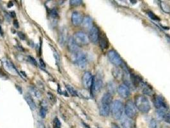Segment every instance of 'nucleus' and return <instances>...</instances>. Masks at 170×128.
<instances>
[{
    "label": "nucleus",
    "mask_w": 170,
    "mask_h": 128,
    "mask_svg": "<svg viewBox=\"0 0 170 128\" xmlns=\"http://www.w3.org/2000/svg\"><path fill=\"white\" fill-rule=\"evenodd\" d=\"M112 96L110 92H106L101 99L100 106V114L103 117H107L111 112Z\"/></svg>",
    "instance_id": "obj_1"
},
{
    "label": "nucleus",
    "mask_w": 170,
    "mask_h": 128,
    "mask_svg": "<svg viewBox=\"0 0 170 128\" xmlns=\"http://www.w3.org/2000/svg\"><path fill=\"white\" fill-rule=\"evenodd\" d=\"M135 105L140 112L147 113L150 110V104L148 99L145 96L138 95L135 97Z\"/></svg>",
    "instance_id": "obj_2"
},
{
    "label": "nucleus",
    "mask_w": 170,
    "mask_h": 128,
    "mask_svg": "<svg viewBox=\"0 0 170 128\" xmlns=\"http://www.w3.org/2000/svg\"><path fill=\"white\" fill-rule=\"evenodd\" d=\"M111 112L113 118L117 120L120 119L124 112L123 103L120 100H115L111 104Z\"/></svg>",
    "instance_id": "obj_3"
},
{
    "label": "nucleus",
    "mask_w": 170,
    "mask_h": 128,
    "mask_svg": "<svg viewBox=\"0 0 170 128\" xmlns=\"http://www.w3.org/2000/svg\"><path fill=\"white\" fill-rule=\"evenodd\" d=\"M73 39L79 47L88 45L90 42L88 36L83 31H78L74 33Z\"/></svg>",
    "instance_id": "obj_4"
},
{
    "label": "nucleus",
    "mask_w": 170,
    "mask_h": 128,
    "mask_svg": "<svg viewBox=\"0 0 170 128\" xmlns=\"http://www.w3.org/2000/svg\"><path fill=\"white\" fill-rule=\"evenodd\" d=\"M124 111L126 116L130 119H134L138 115V109L132 101H128L125 104Z\"/></svg>",
    "instance_id": "obj_5"
},
{
    "label": "nucleus",
    "mask_w": 170,
    "mask_h": 128,
    "mask_svg": "<svg viewBox=\"0 0 170 128\" xmlns=\"http://www.w3.org/2000/svg\"><path fill=\"white\" fill-rule=\"evenodd\" d=\"M107 57L109 62L117 67L122 66L123 64V61L119 55V54L113 49L109 51L107 53Z\"/></svg>",
    "instance_id": "obj_6"
},
{
    "label": "nucleus",
    "mask_w": 170,
    "mask_h": 128,
    "mask_svg": "<svg viewBox=\"0 0 170 128\" xmlns=\"http://www.w3.org/2000/svg\"><path fill=\"white\" fill-rule=\"evenodd\" d=\"M74 55V62L79 68L84 69L87 65V57L85 53L79 51Z\"/></svg>",
    "instance_id": "obj_7"
},
{
    "label": "nucleus",
    "mask_w": 170,
    "mask_h": 128,
    "mask_svg": "<svg viewBox=\"0 0 170 128\" xmlns=\"http://www.w3.org/2000/svg\"><path fill=\"white\" fill-rule=\"evenodd\" d=\"M2 64H3V66L5 70L7 71L10 74L14 75V76L20 75L17 69L15 68V67L14 65V64L8 59L3 58L2 60Z\"/></svg>",
    "instance_id": "obj_8"
},
{
    "label": "nucleus",
    "mask_w": 170,
    "mask_h": 128,
    "mask_svg": "<svg viewBox=\"0 0 170 128\" xmlns=\"http://www.w3.org/2000/svg\"><path fill=\"white\" fill-rule=\"evenodd\" d=\"M153 103H154V106L157 108V110H168V106L166 103L165 99H164V98L161 95L156 96L154 97Z\"/></svg>",
    "instance_id": "obj_9"
},
{
    "label": "nucleus",
    "mask_w": 170,
    "mask_h": 128,
    "mask_svg": "<svg viewBox=\"0 0 170 128\" xmlns=\"http://www.w3.org/2000/svg\"><path fill=\"white\" fill-rule=\"evenodd\" d=\"M93 80H94V76H92L91 72L88 71L85 72L83 76V78H82L83 87L86 89H90Z\"/></svg>",
    "instance_id": "obj_10"
},
{
    "label": "nucleus",
    "mask_w": 170,
    "mask_h": 128,
    "mask_svg": "<svg viewBox=\"0 0 170 128\" xmlns=\"http://www.w3.org/2000/svg\"><path fill=\"white\" fill-rule=\"evenodd\" d=\"M102 87V80L98 77H94V80H93L92 85L90 88L91 95L94 96L96 92H99Z\"/></svg>",
    "instance_id": "obj_11"
},
{
    "label": "nucleus",
    "mask_w": 170,
    "mask_h": 128,
    "mask_svg": "<svg viewBox=\"0 0 170 128\" xmlns=\"http://www.w3.org/2000/svg\"><path fill=\"white\" fill-rule=\"evenodd\" d=\"M99 35H100L99 31H98V29L95 26H93L89 30L88 38L90 41H91L92 43L95 44L98 41Z\"/></svg>",
    "instance_id": "obj_12"
},
{
    "label": "nucleus",
    "mask_w": 170,
    "mask_h": 128,
    "mask_svg": "<svg viewBox=\"0 0 170 128\" xmlns=\"http://www.w3.org/2000/svg\"><path fill=\"white\" fill-rule=\"evenodd\" d=\"M67 48L69 51L72 53L73 54H75L79 52V47L77 45L76 43L74 42L73 37H70L68 39L67 41Z\"/></svg>",
    "instance_id": "obj_13"
},
{
    "label": "nucleus",
    "mask_w": 170,
    "mask_h": 128,
    "mask_svg": "<svg viewBox=\"0 0 170 128\" xmlns=\"http://www.w3.org/2000/svg\"><path fill=\"white\" fill-rule=\"evenodd\" d=\"M118 93L122 98L126 99L130 96V88L125 84L120 85L117 88Z\"/></svg>",
    "instance_id": "obj_14"
},
{
    "label": "nucleus",
    "mask_w": 170,
    "mask_h": 128,
    "mask_svg": "<svg viewBox=\"0 0 170 128\" xmlns=\"http://www.w3.org/2000/svg\"><path fill=\"white\" fill-rule=\"evenodd\" d=\"M83 20V17L79 12H74L72 13L71 21L72 23L74 26H78L82 24V22Z\"/></svg>",
    "instance_id": "obj_15"
},
{
    "label": "nucleus",
    "mask_w": 170,
    "mask_h": 128,
    "mask_svg": "<svg viewBox=\"0 0 170 128\" xmlns=\"http://www.w3.org/2000/svg\"><path fill=\"white\" fill-rule=\"evenodd\" d=\"M121 125L123 128H134V122L132 119L127 117L121 120Z\"/></svg>",
    "instance_id": "obj_16"
},
{
    "label": "nucleus",
    "mask_w": 170,
    "mask_h": 128,
    "mask_svg": "<svg viewBox=\"0 0 170 128\" xmlns=\"http://www.w3.org/2000/svg\"><path fill=\"white\" fill-rule=\"evenodd\" d=\"M98 42H99L100 47L102 49H107L109 48V41L107 39V37L104 35V34H102L99 35L98 38Z\"/></svg>",
    "instance_id": "obj_17"
},
{
    "label": "nucleus",
    "mask_w": 170,
    "mask_h": 128,
    "mask_svg": "<svg viewBox=\"0 0 170 128\" xmlns=\"http://www.w3.org/2000/svg\"><path fill=\"white\" fill-rule=\"evenodd\" d=\"M24 98H25L26 103H28V104L29 105V107L31 109V110H33V111L35 110L37 108V105H36V103L34 100V99H33L32 96L30 95V94H26Z\"/></svg>",
    "instance_id": "obj_18"
},
{
    "label": "nucleus",
    "mask_w": 170,
    "mask_h": 128,
    "mask_svg": "<svg viewBox=\"0 0 170 128\" xmlns=\"http://www.w3.org/2000/svg\"><path fill=\"white\" fill-rule=\"evenodd\" d=\"M82 25L86 29L88 30H90L91 28L94 26L93 25V21L91 18L89 16H86L85 18H83V22H82Z\"/></svg>",
    "instance_id": "obj_19"
},
{
    "label": "nucleus",
    "mask_w": 170,
    "mask_h": 128,
    "mask_svg": "<svg viewBox=\"0 0 170 128\" xmlns=\"http://www.w3.org/2000/svg\"><path fill=\"white\" fill-rule=\"evenodd\" d=\"M30 94L32 96H34L37 98H40L41 97V92L38 89L35 87H29Z\"/></svg>",
    "instance_id": "obj_20"
},
{
    "label": "nucleus",
    "mask_w": 170,
    "mask_h": 128,
    "mask_svg": "<svg viewBox=\"0 0 170 128\" xmlns=\"http://www.w3.org/2000/svg\"><path fill=\"white\" fill-rule=\"evenodd\" d=\"M65 87H66L67 90L69 92V93L70 94L71 96H74V97L78 96V92H77V91L75 90V89L72 86H70L69 85H67L66 86H65Z\"/></svg>",
    "instance_id": "obj_21"
},
{
    "label": "nucleus",
    "mask_w": 170,
    "mask_h": 128,
    "mask_svg": "<svg viewBox=\"0 0 170 128\" xmlns=\"http://www.w3.org/2000/svg\"><path fill=\"white\" fill-rule=\"evenodd\" d=\"M113 76H114L115 77H116V78L121 79L122 77H123V73H122V72L121 71V70H120V69H115L114 70Z\"/></svg>",
    "instance_id": "obj_22"
},
{
    "label": "nucleus",
    "mask_w": 170,
    "mask_h": 128,
    "mask_svg": "<svg viewBox=\"0 0 170 128\" xmlns=\"http://www.w3.org/2000/svg\"><path fill=\"white\" fill-rule=\"evenodd\" d=\"M61 34H60V37H59V43L60 44H63V43H65V39H66V38H67V34H66V31H65V30H62L61 31Z\"/></svg>",
    "instance_id": "obj_23"
},
{
    "label": "nucleus",
    "mask_w": 170,
    "mask_h": 128,
    "mask_svg": "<svg viewBox=\"0 0 170 128\" xmlns=\"http://www.w3.org/2000/svg\"><path fill=\"white\" fill-rule=\"evenodd\" d=\"M147 15H149V18L153 20V21H160V18H159L157 15H156V14H153L151 11H149V12H147Z\"/></svg>",
    "instance_id": "obj_24"
},
{
    "label": "nucleus",
    "mask_w": 170,
    "mask_h": 128,
    "mask_svg": "<svg viewBox=\"0 0 170 128\" xmlns=\"http://www.w3.org/2000/svg\"><path fill=\"white\" fill-rule=\"evenodd\" d=\"M61 122L58 118L55 117L53 120V128H61Z\"/></svg>",
    "instance_id": "obj_25"
},
{
    "label": "nucleus",
    "mask_w": 170,
    "mask_h": 128,
    "mask_svg": "<svg viewBox=\"0 0 170 128\" xmlns=\"http://www.w3.org/2000/svg\"><path fill=\"white\" fill-rule=\"evenodd\" d=\"M82 1L81 0H71L70 1V5L72 7H78L81 5Z\"/></svg>",
    "instance_id": "obj_26"
},
{
    "label": "nucleus",
    "mask_w": 170,
    "mask_h": 128,
    "mask_svg": "<svg viewBox=\"0 0 170 128\" xmlns=\"http://www.w3.org/2000/svg\"><path fill=\"white\" fill-rule=\"evenodd\" d=\"M161 8L163 10L164 12H167V13L170 12V7L168 6V5H166V3L162 2L161 3Z\"/></svg>",
    "instance_id": "obj_27"
},
{
    "label": "nucleus",
    "mask_w": 170,
    "mask_h": 128,
    "mask_svg": "<svg viewBox=\"0 0 170 128\" xmlns=\"http://www.w3.org/2000/svg\"><path fill=\"white\" fill-rule=\"evenodd\" d=\"M46 113H47V109L45 107H42L40 110V115L42 119L46 118Z\"/></svg>",
    "instance_id": "obj_28"
},
{
    "label": "nucleus",
    "mask_w": 170,
    "mask_h": 128,
    "mask_svg": "<svg viewBox=\"0 0 170 128\" xmlns=\"http://www.w3.org/2000/svg\"><path fill=\"white\" fill-rule=\"evenodd\" d=\"M50 15L54 19H58L59 18V15L57 10L55 9H53L50 12Z\"/></svg>",
    "instance_id": "obj_29"
},
{
    "label": "nucleus",
    "mask_w": 170,
    "mask_h": 128,
    "mask_svg": "<svg viewBox=\"0 0 170 128\" xmlns=\"http://www.w3.org/2000/svg\"><path fill=\"white\" fill-rule=\"evenodd\" d=\"M149 128H157V122L154 119H152L149 123Z\"/></svg>",
    "instance_id": "obj_30"
},
{
    "label": "nucleus",
    "mask_w": 170,
    "mask_h": 128,
    "mask_svg": "<svg viewBox=\"0 0 170 128\" xmlns=\"http://www.w3.org/2000/svg\"><path fill=\"white\" fill-rule=\"evenodd\" d=\"M163 119L164 120V121L166 122L167 123L170 124V110L168 111V112L166 113Z\"/></svg>",
    "instance_id": "obj_31"
},
{
    "label": "nucleus",
    "mask_w": 170,
    "mask_h": 128,
    "mask_svg": "<svg viewBox=\"0 0 170 128\" xmlns=\"http://www.w3.org/2000/svg\"><path fill=\"white\" fill-rule=\"evenodd\" d=\"M28 60L29 62L32 64V65H34L35 66H37V61L34 58V57H32L31 56H28Z\"/></svg>",
    "instance_id": "obj_32"
},
{
    "label": "nucleus",
    "mask_w": 170,
    "mask_h": 128,
    "mask_svg": "<svg viewBox=\"0 0 170 128\" xmlns=\"http://www.w3.org/2000/svg\"><path fill=\"white\" fill-rule=\"evenodd\" d=\"M18 37L21 38V40L24 41V40L26 39V35H24V33H23V32L19 31V32L18 33Z\"/></svg>",
    "instance_id": "obj_33"
},
{
    "label": "nucleus",
    "mask_w": 170,
    "mask_h": 128,
    "mask_svg": "<svg viewBox=\"0 0 170 128\" xmlns=\"http://www.w3.org/2000/svg\"><path fill=\"white\" fill-rule=\"evenodd\" d=\"M14 26H15V28H17V29H18V28H19V23H18V20L15 19V20L14 21Z\"/></svg>",
    "instance_id": "obj_34"
},
{
    "label": "nucleus",
    "mask_w": 170,
    "mask_h": 128,
    "mask_svg": "<svg viewBox=\"0 0 170 128\" xmlns=\"http://www.w3.org/2000/svg\"><path fill=\"white\" fill-rule=\"evenodd\" d=\"M39 62H40V66L42 67L45 68L46 67V64H45L44 62H43V60L42 58H40Z\"/></svg>",
    "instance_id": "obj_35"
},
{
    "label": "nucleus",
    "mask_w": 170,
    "mask_h": 128,
    "mask_svg": "<svg viewBox=\"0 0 170 128\" xmlns=\"http://www.w3.org/2000/svg\"><path fill=\"white\" fill-rule=\"evenodd\" d=\"M54 57L56 58V60L57 61V62H58L59 61V54L54 51Z\"/></svg>",
    "instance_id": "obj_36"
},
{
    "label": "nucleus",
    "mask_w": 170,
    "mask_h": 128,
    "mask_svg": "<svg viewBox=\"0 0 170 128\" xmlns=\"http://www.w3.org/2000/svg\"><path fill=\"white\" fill-rule=\"evenodd\" d=\"M38 128H45V126H44V124H43V122H38Z\"/></svg>",
    "instance_id": "obj_37"
},
{
    "label": "nucleus",
    "mask_w": 170,
    "mask_h": 128,
    "mask_svg": "<svg viewBox=\"0 0 170 128\" xmlns=\"http://www.w3.org/2000/svg\"><path fill=\"white\" fill-rule=\"evenodd\" d=\"M111 128H120L117 124L112 123L111 124Z\"/></svg>",
    "instance_id": "obj_38"
},
{
    "label": "nucleus",
    "mask_w": 170,
    "mask_h": 128,
    "mask_svg": "<svg viewBox=\"0 0 170 128\" xmlns=\"http://www.w3.org/2000/svg\"><path fill=\"white\" fill-rule=\"evenodd\" d=\"M0 35H3V30H2L1 24H0Z\"/></svg>",
    "instance_id": "obj_39"
},
{
    "label": "nucleus",
    "mask_w": 170,
    "mask_h": 128,
    "mask_svg": "<svg viewBox=\"0 0 170 128\" xmlns=\"http://www.w3.org/2000/svg\"><path fill=\"white\" fill-rule=\"evenodd\" d=\"M10 15H11V16L12 17V18H15V12H10Z\"/></svg>",
    "instance_id": "obj_40"
},
{
    "label": "nucleus",
    "mask_w": 170,
    "mask_h": 128,
    "mask_svg": "<svg viewBox=\"0 0 170 128\" xmlns=\"http://www.w3.org/2000/svg\"><path fill=\"white\" fill-rule=\"evenodd\" d=\"M98 128H101V127H98Z\"/></svg>",
    "instance_id": "obj_41"
}]
</instances>
